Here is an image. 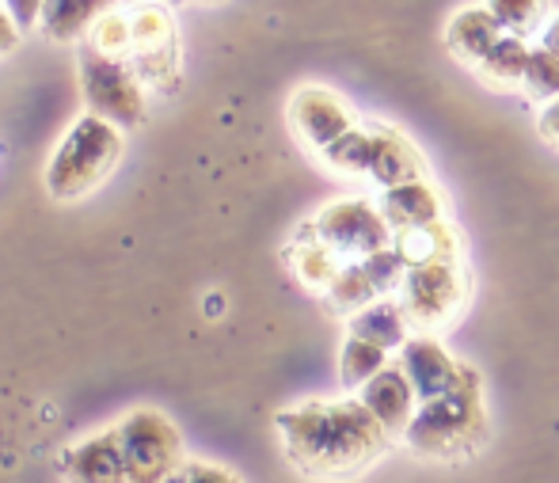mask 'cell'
<instances>
[{
  "instance_id": "cell-18",
  "label": "cell",
  "mask_w": 559,
  "mask_h": 483,
  "mask_svg": "<svg viewBox=\"0 0 559 483\" xmlns=\"http://www.w3.org/2000/svg\"><path fill=\"white\" fill-rule=\"evenodd\" d=\"M115 8V0H46L43 8V35L50 43H81L84 35H92L99 20Z\"/></svg>"
},
{
  "instance_id": "cell-24",
  "label": "cell",
  "mask_w": 559,
  "mask_h": 483,
  "mask_svg": "<svg viewBox=\"0 0 559 483\" xmlns=\"http://www.w3.org/2000/svg\"><path fill=\"white\" fill-rule=\"evenodd\" d=\"M130 31H133V50L130 54H148V50H164V46H179L176 20H171L164 4L138 8V12L130 15Z\"/></svg>"
},
{
  "instance_id": "cell-28",
  "label": "cell",
  "mask_w": 559,
  "mask_h": 483,
  "mask_svg": "<svg viewBox=\"0 0 559 483\" xmlns=\"http://www.w3.org/2000/svg\"><path fill=\"white\" fill-rule=\"evenodd\" d=\"M4 8H8V15L20 23V31H23V27H35V23L43 20L46 0H4Z\"/></svg>"
},
{
  "instance_id": "cell-5",
  "label": "cell",
  "mask_w": 559,
  "mask_h": 483,
  "mask_svg": "<svg viewBox=\"0 0 559 483\" xmlns=\"http://www.w3.org/2000/svg\"><path fill=\"white\" fill-rule=\"evenodd\" d=\"M115 441L126 461V483H164L183 464V441L168 415L138 408L115 426Z\"/></svg>"
},
{
  "instance_id": "cell-7",
  "label": "cell",
  "mask_w": 559,
  "mask_h": 483,
  "mask_svg": "<svg viewBox=\"0 0 559 483\" xmlns=\"http://www.w3.org/2000/svg\"><path fill=\"white\" fill-rule=\"evenodd\" d=\"M81 89L88 99V115L104 118L118 130H133L145 122V84L122 58L88 50L81 58Z\"/></svg>"
},
{
  "instance_id": "cell-11",
  "label": "cell",
  "mask_w": 559,
  "mask_h": 483,
  "mask_svg": "<svg viewBox=\"0 0 559 483\" xmlns=\"http://www.w3.org/2000/svg\"><path fill=\"white\" fill-rule=\"evenodd\" d=\"M373 133V164H369V179H373L381 191L400 184H419L430 179V164L427 156L415 149V141L407 133H400L396 126L384 122H369Z\"/></svg>"
},
{
  "instance_id": "cell-1",
  "label": "cell",
  "mask_w": 559,
  "mask_h": 483,
  "mask_svg": "<svg viewBox=\"0 0 559 483\" xmlns=\"http://www.w3.org/2000/svg\"><path fill=\"white\" fill-rule=\"evenodd\" d=\"M282 453L309 480H350L392 446V434L354 400H305L274 415Z\"/></svg>"
},
{
  "instance_id": "cell-17",
  "label": "cell",
  "mask_w": 559,
  "mask_h": 483,
  "mask_svg": "<svg viewBox=\"0 0 559 483\" xmlns=\"http://www.w3.org/2000/svg\"><path fill=\"white\" fill-rule=\"evenodd\" d=\"M286 259H289V267H294L297 279H301V286H309L312 293H320V297H328V290L335 286L338 274H343V267H346L324 240L312 236L309 225H301V233L294 236V244L286 248Z\"/></svg>"
},
{
  "instance_id": "cell-29",
  "label": "cell",
  "mask_w": 559,
  "mask_h": 483,
  "mask_svg": "<svg viewBox=\"0 0 559 483\" xmlns=\"http://www.w3.org/2000/svg\"><path fill=\"white\" fill-rule=\"evenodd\" d=\"M537 133L548 141L552 149H559V99L556 103H545L537 115Z\"/></svg>"
},
{
  "instance_id": "cell-15",
  "label": "cell",
  "mask_w": 559,
  "mask_h": 483,
  "mask_svg": "<svg viewBox=\"0 0 559 483\" xmlns=\"http://www.w3.org/2000/svg\"><path fill=\"white\" fill-rule=\"evenodd\" d=\"M346 328H350V335L366 339V343L381 346V351H389V354L404 351V343L415 331L396 293H392V297L373 301V305H366L361 313H354L350 320H346Z\"/></svg>"
},
{
  "instance_id": "cell-33",
  "label": "cell",
  "mask_w": 559,
  "mask_h": 483,
  "mask_svg": "<svg viewBox=\"0 0 559 483\" xmlns=\"http://www.w3.org/2000/svg\"><path fill=\"white\" fill-rule=\"evenodd\" d=\"M210 4H217V0H210Z\"/></svg>"
},
{
  "instance_id": "cell-22",
  "label": "cell",
  "mask_w": 559,
  "mask_h": 483,
  "mask_svg": "<svg viewBox=\"0 0 559 483\" xmlns=\"http://www.w3.org/2000/svg\"><path fill=\"white\" fill-rule=\"evenodd\" d=\"M384 366H392L389 351H381V346L366 343V339H358V335H346L343 351H338V381L346 388L361 392Z\"/></svg>"
},
{
  "instance_id": "cell-4",
  "label": "cell",
  "mask_w": 559,
  "mask_h": 483,
  "mask_svg": "<svg viewBox=\"0 0 559 483\" xmlns=\"http://www.w3.org/2000/svg\"><path fill=\"white\" fill-rule=\"evenodd\" d=\"M396 297L404 305L412 328L419 335H435V331L449 328L468 305V271H464V263H453V259L407 267Z\"/></svg>"
},
{
  "instance_id": "cell-3",
  "label": "cell",
  "mask_w": 559,
  "mask_h": 483,
  "mask_svg": "<svg viewBox=\"0 0 559 483\" xmlns=\"http://www.w3.org/2000/svg\"><path fill=\"white\" fill-rule=\"evenodd\" d=\"M122 161V130L96 115H84L69 126L46 168V191L58 202H76L92 195Z\"/></svg>"
},
{
  "instance_id": "cell-8",
  "label": "cell",
  "mask_w": 559,
  "mask_h": 483,
  "mask_svg": "<svg viewBox=\"0 0 559 483\" xmlns=\"http://www.w3.org/2000/svg\"><path fill=\"white\" fill-rule=\"evenodd\" d=\"M404 274H407V263L400 259L396 248H389V251H381V256L346 263L324 301L332 313L350 320L354 313H361V308L373 305V301L392 297V293L400 290V282H404Z\"/></svg>"
},
{
  "instance_id": "cell-16",
  "label": "cell",
  "mask_w": 559,
  "mask_h": 483,
  "mask_svg": "<svg viewBox=\"0 0 559 483\" xmlns=\"http://www.w3.org/2000/svg\"><path fill=\"white\" fill-rule=\"evenodd\" d=\"M61 469H66L69 483H126V461L111 431L69 449Z\"/></svg>"
},
{
  "instance_id": "cell-9",
  "label": "cell",
  "mask_w": 559,
  "mask_h": 483,
  "mask_svg": "<svg viewBox=\"0 0 559 483\" xmlns=\"http://www.w3.org/2000/svg\"><path fill=\"white\" fill-rule=\"evenodd\" d=\"M289 126L294 133L312 149V153H324L328 145H335L343 133H350L354 126H361V118L350 110V103L335 96L332 89H320V84H305L289 99Z\"/></svg>"
},
{
  "instance_id": "cell-27",
  "label": "cell",
  "mask_w": 559,
  "mask_h": 483,
  "mask_svg": "<svg viewBox=\"0 0 559 483\" xmlns=\"http://www.w3.org/2000/svg\"><path fill=\"white\" fill-rule=\"evenodd\" d=\"M164 483H243L236 472L222 469V464H206V461H183Z\"/></svg>"
},
{
  "instance_id": "cell-32",
  "label": "cell",
  "mask_w": 559,
  "mask_h": 483,
  "mask_svg": "<svg viewBox=\"0 0 559 483\" xmlns=\"http://www.w3.org/2000/svg\"><path fill=\"white\" fill-rule=\"evenodd\" d=\"M164 8H179V4H187V0H160Z\"/></svg>"
},
{
  "instance_id": "cell-31",
  "label": "cell",
  "mask_w": 559,
  "mask_h": 483,
  "mask_svg": "<svg viewBox=\"0 0 559 483\" xmlns=\"http://www.w3.org/2000/svg\"><path fill=\"white\" fill-rule=\"evenodd\" d=\"M537 46H545V50H552L556 58H559V12H552V20L545 23V31H540V43Z\"/></svg>"
},
{
  "instance_id": "cell-14",
  "label": "cell",
  "mask_w": 559,
  "mask_h": 483,
  "mask_svg": "<svg viewBox=\"0 0 559 483\" xmlns=\"http://www.w3.org/2000/svg\"><path fill=\"white\" fill-rule=\"evenodd\" d=\"M502 35H507V31L499 27V20H495L484 4L461 8V12H453L445 23V50L453 54V61L476 69Z\"/></svg>"
},
{
  "instance_id": "cell-19",
  "label": "cell",
  "mask_w": 559,
  "mask_h": 483,
  "mask_svg": "<svg viewBox=\"0 0 559 483\" xmlns=\"http://www.w3.org/2000/svg\"><path fill=\"white\" fill-rule=\"evenodd\" d=\"M392 248L400 251L407 267L419 263H438V259H453V263H464V240L449 221H435V225L412 228V233H396Z\"/></svg>"
},
{
  "instance_id": "cell-13",
  "label": "cell",
  "mask_w": 559,
  "mask_h": 483,
  "mask_svg": "<svg viewBox=\"0 0 559 483\" xmlns=\"http://www.w3.org/2000/svg\"><path fill=\"white\" fill-rule=\"evenodd\" d=\"M377 210H381V217L389 221L392 233H412V228L445 221V202L430 179L389 187V191L377 195Z\"/></svg>"
},
{
  "instance_id": "cell-30",
  "label": "cell",
  "mask_w": 559,
  "mask_h": 483,
  "mask_svg": "<svg viewBox=\"0 0 559 483\" xmlns=\"http://www.w3.org/2000/svg\"><path fill=\"white\" fill-rule=\"evenodd\" d=\"M15 43H20V23L8 15V8H0V58L12 54Z\"/></svg>"
},
{
  "instance_id": "cell-10",
  "label": "cell",
  "mask_w": 559,
  "mask_h": 483,
  "mask_svg": "<svg viewBox=\"0 0 559 483\" xmlns=\"http://www.w3.org/2000/svg\"><path fill=\"white\" fill-rule=\"evenodd\" d=\"M396 366L404 369V377L412 381L419 403H427V400L445 396L449 388L456 385L464 362H456L453 354L442 346V339L438 335H412L404 343V351H400Z\"/></svg>"
},
{
  "instance_id": "cell-12",
  "label": "cell",
  "mask_w": 559,
  "mask_h": 483,
  "mask_svg": "<svg viewBox=\"0 0 559 483\" xmlns=\"http://www.w3.org/2000/svg\"><path fill=\"white\" fill-rule=\"evenodd\" d=\"M358 400L369 408V415L392 434V438H404V431L412 426L415 411H419V396H415L412 381L404 377V369L392 362L381 374L373 377L366 388L358 392Z\"/></svg>"
},
{
  "instance_id": "cell-21",
  "label": "cell",
  "mask_w": 559,
  "mask_h": 483,
  "mask_svg": "<svg viewBox=\"0 0 559 483\" xmlns=\"http://www.w3.org/2000/svg\"><path fill=\"white\" fill-rule=\"evenodd\" d=\"M487 12L499 20V27L514 38H540L545 23L552 20V4L548 0H484Z\"/></svg>"
},
{
  "instance_id": "cell-25",
  "label": "cell",
  "mask_w": 559,
  "mask_h": 483,
  "mask_svg": "<svg viewBox=\"0 0 559 483\" xmlns=\"http://www.w3.org/2000/svg\"><path fill=\"white\" fill-rule=\"evenodd\" d=\"M525 96L540 99V103H556L559 99V58L545 46H533L530 54V73H525Z\"/></svg>"
},
{
  "instance_id": "cell-20",
  "label": "cell",
  "mask_w": 559,
  "mask_h": 483,
  "mask_svg": "<svg viewBox=\"0 0 559 483\" xmlns=\"http://www.w3.org/2000/svg\"><path fill=\"white\" fill-rule=\"evenodd\" d=\"M530 54H533V46L525 43V38L502 35L472 73H476L491 92H522L525 73H530Z\"/></svg>"
},
{
  "instance_id": "cell-23",
  "label": "cell",
  "mask_w": 559,
  "mask_h": 483,
  "mask_svg": "<svg viewBox=\"0 0 559 483\" xmlns=\"http://www.w3.org/2000/svg\"><path fill=\"white\" fill-rule=\"evenodd\" d=\"M320 161H324L332 172H338V176L369 179V164H373V133H369V122H361V126H354L350 133H343L335 145H328L324 153H320Z\"/></svg>"
},
{
  "instance_id": "cell-2",
  "label": "cell",
  "mask_w": 559,
  "mask_h": 483,
  "mask_svg": "<svg viewBox=\"0 0 559 483\" xmlns=\"http://www.w3.org/2000/svg\"><path fill=\"white\" fill-rule=\"evenodd\" d=\"M487 434H491V419H487L484 403V377L472 366H464L445 396L419 403L412 426L400 441L427 461H461V457L484 449Z\"/></svg>"
},
{
  "instance_id": "cell-6",
  "label": "cell",
  "mask_w": 559,
  "mask_h": 483,
  "mask_svg": "<svg viewBox=\"0 0 559 483\" xmlns=\"http://www.w3.org/2000/svg\"><path fill=\"white\" fill-rule=\"evenodd\" d=\"M312 236L324 240L343 263H358V259L381 256L392 248L396 233L389 228V221L381 217L377 202L369 198H338V202L324 205L317 217L309 221Z\"/></svg>"
},
{
  "instance_id": "cell-26",
  "label": "cell",
  "mask_w": 559,
  "mask_h": 483,
  "mask_svg": "<svg viewBox=\"0 0 559 483\" xmlns=\"http://www.w3.org/2000/svg\"><path fill=\"white\" fill-rule=\"evenodd\" d=\"M92 50L104 54V58H126L133 50V31H130V15H118V12H107L104 20L92 27L88 35Z\"/></svg>"
}]
</instances>
